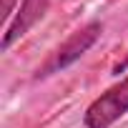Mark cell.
Segmentation results:
<instances>
[{
    "mask_svg": "<svg viewBox=\"0 0 128 128\" xmlns=\"http://www.w3.org/2000/svg\"><path fill=\"white\" fill-rule=\"evenodd\" d=\"M126 110H128V78L90 103V108L86 110V126L88 128H108Z\"/></svg>",
    "mask_w": 128,
    "mask_h": 128,
    "instance_id": "6da1fadb",
    "label": "cell"
},
{
    "mask_svg": "<svg viewBox=\"0 0 128 128\" xmlns=\"http://www.w3.org/2000/svg\"><path fill=\"white\" fill-rule=\"evenodd\" d=\"M98 35H100V23H88L86 28H80L78 33H73L66 43L58 48L55 58L50 60V66H48L43 73H53V70H60V68L70 66L73 60H78V58L98 40Z\"/></svg>",
    "mask_w": 128,
    "mask_h": 128,
    "instance_id": "7a4b0ae2",
    "label": "cell"
},
{
    "mask_svg": "<svg viewBox=\"0 0 128 128\" xmlns=\"http://www.w3.org/2000/svg\"><path fill=\"white\" fill-rule=\"evenodd\" d=\"M48 5H50V0H23V5H20V13H18V18L8 25V30H5V38H3V48H10L18 38H23L43 15H45V10H48Z\"/></svg>",
    "mask_w": 128,
    "mask_h": 128,
    "instance_id": "3957f363",
    "label": "cell"
},
{
    "mask_svg": "<svg viewBox=\"0 0 128 128\" xmlns=\"http://www.w3.org/2000/svg\"><path fill=\"white\" fill-rule=\"evenodd\" d=\"M13 5H15V0H3V18L5 20L13 15Z\"/></svg>",
    "mask_w": 128,
    "mask_h": 128,
    "instance_id": "277c9868",
    "label": "cell"
}]
</instances>
